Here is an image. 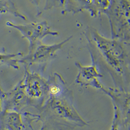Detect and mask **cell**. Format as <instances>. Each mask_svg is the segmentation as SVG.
I'll return each instance as SVG.
<instances>
[{"label": "cell", "instance_id": "obj_1", "mask_svg": "<svg viewBox=\"0 0 130 130\" xmlns=\"http://www.w3.org/2000/svg\"><path fill=\"white\" fill-rule=\"evenodd\" d=\"M91 36L107 65L118 76H123L126 68V54L121 41L107 38L94 28L91 29Z\"/></svg>", "mask_w": 130, "mask_h": 130}, {"label": "cell", "instance_id": "obj_2", "mask_svg": "<svg viewBox=\"0 0 130 130\" xmlns=\"http://www.w3.org/2000/svg\"><path fill=\"white\" fill-rule=\"evenodd\" d=\"M104 13L109 18L112 38H130V0H111Z\"/></svg>", "mask_w": 130, "mask_h": 130}, {"label": "cell", "instance_id": "obj_3", "mask_svg": "<svg viewBox=\"0 0 130 130\" xmlns=\"http://www.w3.org/2000/svg\"><path fill=\"white\" fill-rule=\"evenodd\" d=\"M101 90L110 97L113 105V117L110 130L130 127V92L104 86Z\"/></svg>", "mask_w": 130, "mask_h": 130}, {"label": "cell", "instance_id": "obj_4", "mask_svg": "<svg viewBox=\"0 0 130 130\" xmlns=\"http://www.w3.org/2000/svg\"><path fill=\"white\" fill-rule=\"evenodd\" d=\"M65 92L58 96H51L49 104L52 111L60 118L75 126H87V122L75 110L71 100L65 95Z\"/></svg>", "mask_w": 130, "mask_h": 130}, {"label": "cell", "instance_id": "obj_5", "mask_svg": "<svg viewBox=\"0 0 130 130\" xmlns=\"http://www.w3.org/2000/svg\"><path fill=\"white\" fill-rule=\"evenodd\" d=\"M7 25L13 27L22 34L24 37L26 38L29 42V51L32 50L41 40L46 36L52 35L57 36V32H53L46 22L40 23H31L27 25H16L8 21Z\"/></svg>", "mask_w": 130, "mask_h": 130}, {"label": "cell", "instance_id": "obj_6", "mask_svg": "<svg viewBox=\"0 0 130 130\" xmlns=\"http://www.w3.org/2000/svg\"><path fill=\"white\" fill-rule=\"evenodd\" d=\"M75 65L78 69V74L75 80L77 84L82 86L102 89L104 86L101 84L98 79L102 77L103 75L99 72L93 59L91 65L84 66L79 62H76Z\"/></svg>", "mask_w": 130, "mask_h": 130}, {"label": "cell", "instance_id": "obj_7", "mask_svg": "<svg viewBox=\"0 0 130 130\" xmlns=\"http://www.w3.org/2000/svg\"><path fill=\"white\" fill-rule=\"evenodd\" d=\"M72 36L69 37L64 41L53 45L43 44L42 42L39 43L32 50L29 51L28 55L24 60H20L19 62L29 61L30 63L44 62L53 58L56 52L62 48L65 44L71 39Z\"/></svg>", "mask_w": 130, "mask_h": 130}, {"label": "cell", "instance_id": "obj_8", "mask_svg": "<svg viewBox=\"0 0 130 130\" xmlns=\"http://www.w3.org/2000/svg\"><path fill=\"white\" fill-rule=\"evenodd\" d=\"M22 87L27 96L36 99L42 97L46 89L44 80L38 74L28 71L26 72Z\"/></svg>", "mask_w": 130, "mask_h": 130}, {"label": "cell", "instance_id": "obj_9", "mask_svg": "<svg viewBox=\"0 0 130 130\" xmlns=\"http://www.w3.org/2000/svg\"><path fill=\"white\" fill-rule=\"evenodd\" d=\"M2 122L7 130H22L21 116L16 111H7L2 117Z\"/></svg>", "mask_w": 130, "mask_h": 130}, {"label": "cell", "instance_id": "obj_10", "mask_svg": "<svg viewBox=\"0 0 130 130\" xmlns=\"http://www.w3.org/2000/svg\"><path fill=\"white\" fill-rule=\"evenodd\" d=\"M72 10L74 12L88 10L91 16L93 17L94 12L91 5V0H69Z\"/></svg>", "mask_w": 130, "mask_h": 130}, {"label": "cell", "instance_id": "obj_11", "mask_svg": "<svg viewBox=\"0 0 130 130\" xmlns=\"http://www.w3.org/2000/svg\"><path fill=\"white\" fill-rule=\"evenodd\" d=\"M91 5L95 17L101 12L104 13L110 6L111 0H91Z\"/></svg>", "mask_w": 130, "mask_h": 130}, {"label": "cell", "instance_id": "obj_12", "mask_svg": "<svg viewBox=\"0 0 130 130\" xmlns=\"http://www.w3.org/2000/svg\"><path fill=\"white\" fill-rule=\"evenodd\" d=\"M22 55H23V54L21 53L12 54L0 53V63L6 64L7 65L12 67L15 69H18L19 66L18 62H19L20 60H18L15 58L17 56Z\"/></svg>", "mask_w": 130, "mask_h": 130}, {"label": "cell", "instance_id": "obj_13", "mask_svg": "<svg viewBox=\"0 0 130 130\" xmlns=\"http://www.w3.org/2000/svg\"><path fill=\"white\" fill-rule=\"evenodd\" d=\"M5 98V95L3 91H1L0 89V115L2 111V103H3V99Z\"/></svg>", "mask_w": 130, "mask_h": 130}]
</instances>
